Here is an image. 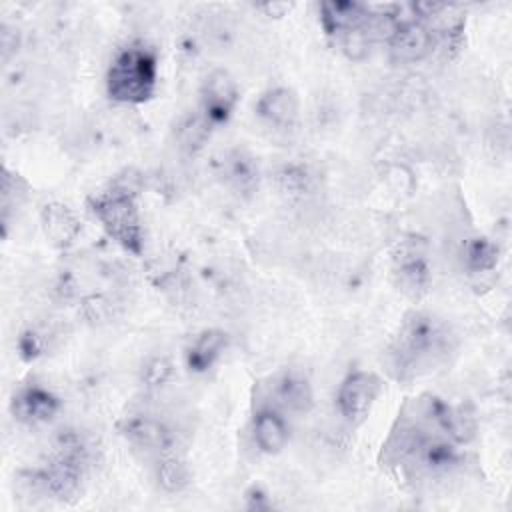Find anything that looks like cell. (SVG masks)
Here are the masks:
<instances>
[{"instance_id":"1","label":"cell","mask_w":512,"mask_h":512,"mask_svg":"<svg viewBox=\"0 0 512 512\" xmlns=\"http://www.w3.org/2000/svg\"><path fill=\"white\" fill-rule=\"evenodd\" d=\"M454 344V334L446 322L432 314L412 312L404 318L386 352L388 370L398 380L416 378L444 364Z\"/></svg>"},{"instance_id":"2","label":"cell","mask_w":512,"mask_h":512,"mask_svg":"<svg viewBox=\"0 0 512 512\" xmlns=\"http://www.w3.org/2000/svg\"><path fill=\"white\" fill-rule=\"evenodd\" d=\"M158 80V62L144 44L122 48L106 74L108 96L122 104H142L152 98Z\"/></svg>"},{"instance_id":"3","label":"cell","mask_w":512,"mask_h":512,"mask_svg":"<svg viewBox=\"0 0 512 512\" xmlns=\"http://www.w3.org/2000/svg\"><path fill=\"white\" fill-rule=\"evenodd\" d=\"M90 208L106 234L134 256L142 254L144 230L134 192L126 186L112 188L92 198Z\"/></svg>"},{"instance_id":"4","label":"cell","mask_w":512,"mask_h":512,"mask_svg":"<svg viewBox=\"0 0 512 512\" xmlns=\"http://www.w3.org/2000/svg\"><path fill=\"white\" fill-rule=\"evenodd\" d=\"M382 392V380L374 372H354L346 376L336 394L340 416L350 426H360L372 412Z\"/></svg>"},{"instance_id":"5","label":"cell","mask_w":512,"mask_h":512,"mask_svg":"<svg viewBox=\"0 0 512 512\" xmlns=\"http://www.w3.org/2000/svg\"><path fill=\"white\" fill-rule=\"evenodd\" d=\"M238 104V84L224 68L212 70L200 88L202 114L212 126H218L230 118Z\"/></svg>"},{"instance_id":"6","label":"cell","mask_w":512,"mask_h":512,"mask_svg":"<svg viewBox=\"0 0 512 512\" xmlns=\"http://www.w3.org/2000/svg\"><path fill=\"white\" fill-rule=\"evenodd\" d=\"M436 42V32L424 20L410 16L400 20L398 28L394 30L390 44V54L400 64H412L426 58Z\"/></svg>"},{"instance_id":"7","label":"cell","mask_w":512,"mask_h":512,"mask_svg":"<svg viewBox=\"0 0 512 512\" xmlns=\"http://www.w3.org/2000/svg\"><path fill=\"white\" fill-rule=\"evenodd\" d=\"M120 432L128 440V444H132L136 450H142L144 454L160 458L172 452L170 428L150 414L138 412L126 416L120 424Z\"/></svg>"},{"instance_id":"8","label":"cell","mask_w":512,"mask_h":512,"mask_svg":"<svg viewBox=\"0 0 512 512\" xmlns=\"http://www.w3.org/2000/svg\"><path fill=\"white\" fill-rule=\"evenodd\" d=\"M60 408V398L42 386H24L12 396L10 402L14 418L26 424L48 422L60 412Z\"/></svg>"},{"instance_id":"9","label":"cell","mask_w":512,"mask_h":512,"mask_svg":"<svg viewBox=\"0 0 512 512\" xmlns=\"http://www.w3.org/2000/svg\"><path fill=\"white\" fill-rule=\"evenodd\" d=\"M300 112V102L290 88H272L264 92L256 102L258 118L280 132H288L296 126Z\"/></svg>"},{"instance_id":"10","label":"cell","mask_w":512,"mask_h":512,"mask_svg":"<svg viewBox=\"0 0 512 512\" xmlns=\"http://www.w3.org/2000/svg\"><path fill=\"white\" fill-rule=\"evenodd\" d=\"M370 6L362 2L330 0L320 4V22L324 30L332 36H344L362 28L370 18Z\"/></svg>"},{"instance_id":"11","label":"cell","mask_w":512,"mask_h":512,"mask_svg":"<svg viewBox=\"0 0 512 512\" xmlns=\"http://www.w3.org/2000/svg\"><path fill=\"white\" fill-rule=\"evenodd\" d=\"M272 408H282L288 412H308L314 404V392L310 380L300 372L280 374L270 388Z\"/></svg>"},{"instance_id":"12","label":"cell","mask_w":512,"mask_h":512,"mask_svg":"<svg viewBox=\"0 0 512 512\" xmlns=\"http://www.w3.org/2000/svg\"><path fill=\"white\" fill-rule=\"evenodd\" d=\"M430 412H432L438 428L454 444H468L476 436V418L462 404L452 406V404L442 402L440 398L430 396Z\"/></svg>"},{"instance_id":"13","label":"cell","mask_w":512,"mask_h":512,"mask_svg":"<svg viewBox=\"0 0 512 512\" xmlns=\"http://www.w3.org/2000/svg\"><path fill=\"white\" fill-rule=\"evenodd\" d=\"M252 432H254V442L264 454H278L284 450L288 444V424L282 418L280 410L268 406L260 408L254 414L252 420Z\"/></svg>"},{"instance_id":"14","label":"cell","mask_w":512,"mask_h":512,"mask_svg":"<svg viewBox=\"0 0 512 512\" xmlns=\"http://www.w3.org/2000/svg\"><path fill=\"white\" fill-rule=\"evenodd\" d=\"M222 174L226 184L240 196H252L258 188L256 160L244 150H232L222 162Z\"/></svg>"},{"instance_id":"15","label":"cell","mask_w":512,"mask_h":512,"mask_svg":"<svg viewBox=\"0 0 512 512\" xmlns=\"http://www.w3.org/2000/svg\"><path fill=\"white\" fill-rule=\"evenodd\" d=\"M396 282L398 286L410 294V296H420L422 292H426L428 282H430V272L424 260V254L416 248H408L404 252H400V256H396Z\"/></svg>"},{"instance_id":"16","label":"cell","mask_w":512,"mask_h":512,"mask_svg":"<svg viewBox=\"0 0 512 512\" xmlns=\"http://www.w3.org/2000/svg\"><path fill=\"white\" fill-rule=\"evenodd\" d=\"M228 344V334L216 328L200 332L186 352V364L192 372H206L222 356Z\"/></svg>"},{"instance_id":"17","label":"cell","mask_w":512,"mask_h":512,"mask_svg":"<svg viewBox=\"0 0 512 512\" xmlns=\"http://www.w3.org/2000/svg\"><path fill=\"white\" fill-rule=\"evenodd\" d=\"M42 228L52 244L66 246L78 236L80 222L68 206L52 202L42 208Z\"/></svg>"},{"instance_id":"18","label":"cell","mask_w":512,"mask_h":512,"mask_svg":"<svg viewBox=\"0 0 512 512\" xmlns=\"http://www.w3.org/2000/svg\"><path fill=\"white\" fill-rule=\"evenodd\" d=\"M190 478V468L178 454L170 452L158 458L156 480L166 492H182L190 484Z\"/></svg>"},{"instance_id":"19","label":"cell","mask_w":512,"mask_h":512,"mask_svg":"<svg viewBox=\"0 0 512 512\" xmlns=\"http://www.w3.org/2000/svg\"><path fill=\"white\" fill-rule=\"evenodd\" d=\"M462 260H464L468 270H472V272H486V270H492L496 266L498 250L486 238H480V236L478 238H470L464 244Z\"/></svg>"},{"instance_id":"20","label":"cell","mask_w":512,"mask_h":512,"mask_svg":"<svg viewBox=\"0 0 512 512\" xmlns=\"http://www.w3.org/2000/svg\"><path fill=\"white\" fill-rule=\"evenodd\" d=\"M214 126L206 120V116L200 112V114H194V116H186L180 124H178V130H176V138L180 142L182 148L190 150V152H196L204 146V142L208 140L210 136V130Z\"/></svg>"},{"instance_id":"21","label":"cell","mask_w":512,"mask_h":512,"mask_svg":"<svg viewBox=\"0 0 512 512\" xmlns=\"http://www.w3.org/2000/svg\"><path fill=\"white\" fill-rule=\"evenodd\" d=\"M24 194H26L24 192V182L20 180V176L10 174L4 168V176H2V216H4V222L8 220L10 210L20 204Z\"/></svg>"},{"instance_id":"22","label":"cell","mask_w":512,"mask_h":512,"mask_svg":"<svg viewBox=\"0 0 512 512\" xmlns=\"http://www.w3.org/2000/svg\"><path fill=\"white\" fill-rule=\"evenodd\" d=\"M172 374V364L168 358L158 356L154 360H150L144 368V382L148 386H162Z\"/></svg>"},{"instance_id":"23","label":"cell","mask_w":512,"mask_h":512,"mask_svg":"<svg viewBox=\"0 0 512 512\" xmlns=\"http://www.w3.org/2000/svg\"><path fill=\"white\" fill-rule=\"evenodd\" d=\"M262 10H266V12L272 14V16H282L286 10H290V4H284V2H282V4H274V2H272V4H264Z\"/></svg>"}]
</instances>
